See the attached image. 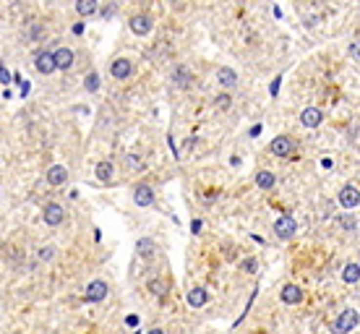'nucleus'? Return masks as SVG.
I'll use <instances>...</instances> for the list:
<instances>
[{
  "label": "nucleus",
  "instance_id": "nucleus-1",
  "mask_svg": "<svg viewBox=\"0 0 360 334\" xmlns=\"http://www.w3.org/2000/svg\"><path fill=\"white\" fill-rule=\"evenodd\" d=\"M358 326V311L355 308H344L342 313H339V318L334 321V326H332V332L334 334H347V332H352Z\"/></svg>",
  "mask_w": 360,
  "mask_h": 334
},
{
  "label": "nucleus",
  "instance_id": "nucleus-2",
  "mask_svg": "<svg viewBox=\"0 0 360 334\" xmlns=\"http://www.w3.org/2000/svg\"><path fill=\"white\" fill-rule=\"evenodd\" d=\"M269 151L274 157H290L295 151V139H290V136H277V139L269 144Z\"/></svg>",
  "mask_w": 360,
  "mask_h": 334
},
{
  "label": "nucleus",
  "instance_id": "nucleus-3",
  "mask_svg": "<svg viewBox=\"0 0 360 334\" xmlns=\"http://www.w3.org/2000/svg\"><path fill=\"white\" fill-rule=\"evenodd\" d=\"M110 73H112V79H118V81H126L128 76L133 73V63L128 58H118V60H112V65H110Z\"/></svg>",
  "mask_w": 360,
  "mask_h": 334
},
{
  "label": "nucleus",
  "instance_id": "nucleus-4",
  "mask_svg": "<svg viewBox=\"0 0 360 334\" xmlns=\"http://www.w3.org/2000/svg\"><path fill=\"white\" fill-rule=\"evenodd\" d=\"M295 230H297V225H295L293 217H279L277 222H274V232H277V238H282V240H290L295 235Z\"/></svg>",
  "mask_w": 360,
  "mask_h": 334
},
{
  "label": "nucleus",
  "instance_id": "nucleus-5",
  "mask_svg": "<svg viewBox=\"0 0 360 334\" xmlns=\"http://www.w3.org/2000/svg\"><path fill=\"white\" fill-rule=\"evenodd\" d=\"M339 204H342V209H358V204H360V191L355 186H344L342 191H339Z\"/></svg>",
  "mask_w": 360,
  "mask_h": 334
},
{
  "label": "nucleus",
  "instance_id": "nucleus-6",
  "mask_svg": "<svg viewBox=\"0 0 360 334\" xmlns=\"http://www.w3.org/2000/svg\"><path fill=\"white\" fill-rule=\"evenodd\" d=\"M42 219H44L50 227H58V225L65 219V211H63V207H60V204H47V207L42 209Z\"/></svg>",
  "mask_w": 360,
  "mask_h": 334
},
{
  "label": "nucleus",
  "instance_id": "nucleus-7",
  "mask_svg": "<svg viewBox=\"0 0 360 334\" xmlns=\"http://www.w3.org/2000/svg\"><path fill=\"white\" fill-rule=\"evenodd\" d=\"M84 298H86L89 303H102L107 298V285L102 282V279H94V282H89L86 292H84Z\"/></svg>",
  "mask_w": 360,
  "mask_h": 334
},
{
  "label": "nucleus",
  "instance_id": "nucleus-8",
  "mask_svg": "<svg viewBox=\"0 0 360 334\" xmlns=\"http://www.w3.org/2000/svg\"><path fill=\"white\" fill-rule=\"evenodd\" d=\"M133 201H136V207H151L154 204V191H151V186L147 183H141V186H136V191H133Z\"/></svg>",
  "mask_w": 360,
  "mask_h": 334
},
{
  "label": "nucleus",
  "instance_id": "nucleus-9",
  "mask_svg": "<svg viewBox=\"0 0 360 334\" xmlns=\"http://www.w3.org/2000/svg\"><path fill=\"white\" fill-rule=\"evenodd\" d=\"M52 60H55V71H68L73 65V50L68 47H58L52 52Z\"/></svg>",
  "mask_w": 360,
  "mask_h": 334
},
{
  "label": "nucleus",
  "instance_id": "nucleus-10",
  "mask_svg": "<svg viewBox=\"0 0 360 334\" xmlns=\"http://www.w3.org/2000/svg\"><path fill=\"white\" fill-rule=\"evenodd\" d=\"M321 120H324V112H321L318 107H305V110L300 112V123H303L305 128H318Z\"/></svg>",
  "mask_w": 360,
  "mask_h": 334
},
{
  "label": "nucleus",
  "instance_id": "nucleus-11",
  "mask_svg": "<svg viewBox=\"0 0 360 334\" xmlns=\"http://www.w3.org/2000/svg\"><path fill=\"white\" fill-rule=\"evenodd\" d=\"M47 183L55 186V188L65 186V183H68V170H65L63 165H52L50 170H47Z\"/></svg>",
  "mask_w": 360,
  "mask_h": 334
},
{
  "label": "nucleus",
  "instance_id": "nucleus-12",
  "mask_svg": "<svg viewBox=\"0 0 360 334\" xmlns=\"http://www.w3.org/2000/svg\"><path fill=\"white\" fill-rule=\"evenodd\" d=\"M131 32L136 34V37H144V34H149L151 32V19L149 16H144V13H139V16H133L131 21Z\"/></svg>",
  "mask_w": 360,
  "mask_h": 334
},
{
  "label": "nucleus",
  "instance_id": "nucleus-13",
  "mask_svg": "<svg viewBox=\"0 0 360 334\" xmlns=\"http://www.w3.org/2000/svg\"><path fill=\"white\" fill-rule=\"evenodd\" d=\"M34 68H37L42 76H50L52 71H55V60H52V52H40V55L34 58Z\"/></svg>",
  "mask_w": 360,
  "mask_h": 334
},
{
  "label": "nucleus",
  "instance_id": "nucleus-14",
  "mask_svg": "<svg viewBox=\"0 0 360 334\" xmlns=\"http://www.w3.org/2000/svg\"><path fill=\"white\" fill-rule=\"evenodd\" d=\"M217 81H219V86L233 89V86H237V73L233 71V68L222 65V68H217Z\"/></svg>",
  "mask_w": 360,
  "mask_h": 334
},
{
  "label": "nucleus",
  "instance_id": "nucleus-15",
  "mask_svg": "<svg viewBox=\"0 0 360 334\" xmlns=\"http://www.w3.org/2000/svg\"><path fill=\"white\" fill-rule=\"evenodd\" d=\"M186 300H188L191 308H201V306H206V300H209V292H206L204 287H193V290L186 295Z\"/></svg>",
  "mask_w": 360,
  "mask_h": 334
},
{
  "label": "nucleus",
  "instance_id": "nucleus-16",
  "mask_svg": "<svg viewBox=\"0 0 360 334\" xmlns=\"http://www.w3.org/2000/svg\"><path fill=\"white\" fill-rule=\"evenodd\" d=\"M282 300L290 303V306H295V303L303 300V290L297 285H285V290H282Z\"/></svg>",
  "mask_w": 360,
  "mask_h": 334
},
{
  "label": "nucleus",
  "instance_id": "nucleus-17",
  "mask_svg": "<svg viewBox=\"0 0 360 334\" xmlns=\"http://www.w3.org/2000/svg\"><path fill=\"white\" fill-rule=\"evenodd\" d=\"M274 183H277V178H274V172L269 170H261L256 175V186L261 188V191H269V188H274Z\"/></svg>",
  "mask_w": 360,
  "mask_h": 334
},
{
  "label": "nucleus",
  "instance_id": "nucleus-18",
  "mask_svg": "<svg viewBox=\"0 0 360 334\" xmlns=\"http://www.w3.org/2000/svg\"><path fill=\"white\" fill-rule=\"evenodd\" d=\"M99 3L97 0H76V11H79V16H91V13H97Z\"/></svg>",
  "mask_w": 360,
  "mask_h": 334
},
{
  "label": "nucleus",
  "instance_id": "nucleus-19",
  "mask_svg": "<svg viewBox=\"0 0 360 334\" xmlns=\"http://www.w3.org/2000/svg\"><path fill=\"white\" fill-rule=\"evenodd\" d=\"M360 267H358V261H352V264H347V267H344V271H342V279L347 285H358V279H360Z\"/></svg>",
  "mask_w": 360,
  "mask_h": 334
},
{
  "label": "nucleus",
  "instance_id": "nucleus-20",
  "mask_svg": "<svg viewBox=\"0 0 360 334\" xmlns=\"http://www.w3.org/2000/svg\"><path fill=\"white\" fill-rule=\"evenodd\" d=\"M136 250H139V256H144V259H151V256H154V240L141 238L139 243H136Z\"/></svg>",
  "mask_w": 360,
  "mask_h": 334
},
{
  "label": "nucleus",
  "instance_id": "nucleus-21",
  "mask_svg": "<svg viewBox=\"0 0 360 334\" xmlns=\"http://www.w3.org/2000/svg\"><path fill=\"white\" fill-rule=\"evenodd\" d=\"M172 79H175V84H178V86H183V89H188V86H191V71H188V68H183V65L175 68Z\"/></svg>",
  "mask_w": 360,
  "mask_h": 334
},
{
  "label": "nucleus",
  "instance_id": "nucleus-22",
  "mask_svg": "<svg viewBox=\"0 0 360 334\" xmlns=\"http://www.w3.org/2000/svg\"><path fill=\"white\" fill-rule=\"evenodd\" d=\"M97 178L102 180V183L112 180V165H110V162H99V165H97Z\"/></svg>",
  "mask_w": 360,
  "mask_h": 334
},
{
  "label": "nucleus",
  "instance_id": "nucleus-23",
  "mask_svg": "<svg viewBox=\"0 0 360 334\" xmlns=\"http://www.w3.org/2000/svg\"><path fill=\"white\" fill-rule=\"evenodd\" d=\"M84 89H86V92H91V94H94L97 89H99V76H97L94 71H91L86 79H84Z\"/></svg>",
  "mask_w": 360,
  "mask_h": 334
},
{
  "label": "nucleus",
  "instance_id": "nucleus-24",
  "mask_svg": "<svg viewBox=\"0 0 360 334\" xmlns=\"http://www.w3.org/2000/svg\"><path fill=\"white\" fill-rule=\"evenodd\" d=\"M149 292H154V295H165L167 292V285H165V279H149Z\"/></svg>",
  "mask_w": 360,
  "mask_h": 334
},
{
  "label": "nucleus",
  "instance_id": "nucleus-25",
  "mask_svg": "<svg viewBox=\"0 0 360 334\" xmlns=\"http://www.w3.org/2000/svg\"><path fill=\"white\" fill-rule=\"evenodd\" d=\"M339 225L344 227V230H350V232L358 230V219L352 217V214H342V217H339Z\"/></svg>",
  "mask_w": 360,
  "mask_h": 334
},
{
  "label": "nucleus",
  "instance_id": "nucleus-26",
  "mask_svg": "<svg viewBox=\"0 0 360 334\" xmlns=\"http://www.w3.org/2000/svg\"><path fill=\"white\" fill-rule=\"evenodd\" d=\"M37 256H40L42 261H50L52 256H55V248H52V246H44V248H40V253H37Z\"/></svg>",
  "mask_w": 360,
  "mask_h": 334
},
{
  "label": "nucleus",
  "instance_id": "nucleus-27",
  "mask_svg": "<svg viewBox=\"0 0 360 334\" xmlns=\"http://www.w3.org/2000/svg\"><path fill=\"white\" fill-rule=\"evenodd\" d=\"M214 102H217V107H219V110H227L230 104H233V100H230L227 94H219V97H217V100H214Z\"/></svg>",
  "mask_w": 360,
  "mask_h": 334
},
{
  "label": "nucleus",
  "instance_id": "nucleus-28",
  "mask_svg": "<svg viewBox=\"0 0 360 334\" xmlns=\"http://www.w3.org/2000/svg\"><path fill=\"white\" fill-rule=\"evenodd\" d=\"M126 162L131 165V170H141V159L139 157H126Z\"/></svg>",
  "mask_w": 360,
  "mask_h": 334
},
{
  "label": "nucleus",
  "instance_id": "nucleus-29",
  "mask_svg": "<svg viewBox=\"0 0 360 334\" xmlns=\"http://www.w3.org/2000/svg\"><path fill=\"white\" fill-rule=\"evenodd\" d=\"M8 81H11V73L5 71V65H3V63H0V84H8Z\"/></svg>",
  "mask_w": 360,
  "mask_h": 334
},
{
  "label": "nucleus",
  "instance_id": "nucleus-30",
  "mask_svg": "<svg viewBox=\"0 0 360 334\" xmlns=\"http://www.w3.org/2000/svg\"><path fill=\"white\" fill-rule=\"evenodd\" d=\"M279 81H282L279 76H277V79L272 81V89H269V92H272V97H277V92H279Z\"/></svg>",
  "mask_w": 360,
  "mask_h": 334
},
{
  "label": "nucleus",
  "instance_id": "nucleus-31",
  "mask_svg": "<svg viewBox=\"0 0 360 334\" xmlns=\"http://www.w3.org/2000/svg\"><path fill=\"white\" fill-rule=\"evenodd\" d=\"M350 55L358 60V42H352V44H350Z\"/></svg>",
  "mask_w": 360,
  "mask_h": 334
},
{
  "label": "nucleus",
  "instance_id": "nucleus-32",
  "mask_svg": "<svg viewBox=\"0 0 360 334\" xmlns=\"http://www.w3.org/2000/svg\"><path fill=\"white\" fill-rule=\"evenodd\" d=\"M147 334H165L162 329H151V332H147Z\"/></svg>",
  "mask_w": 360,
  "mask_h": 334
}]
</instances>
